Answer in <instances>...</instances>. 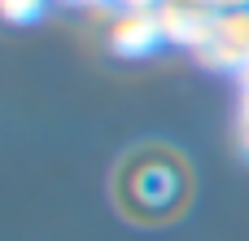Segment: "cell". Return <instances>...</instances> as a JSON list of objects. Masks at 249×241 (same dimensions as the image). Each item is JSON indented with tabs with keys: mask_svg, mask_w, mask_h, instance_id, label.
Returning <instances> with one entry per match:
<instances>
[{
	"mask_svg": "<svg viewBox=\"0 0 249 241\" xmlns=\"http://www.w3.org/2000/svg\"><path fill=\"white\" fill-rule=\"evenodd\" d=\"M109 193H114V206L127 224L166 228L193 206L197 176H193V162L175 145L144 141L118 158Z\"/></svg>",
	"mask_w": 249,
	"mask_h": 241,
	"instance_id": "1",
	"label": "cell"
}]
</instances>
